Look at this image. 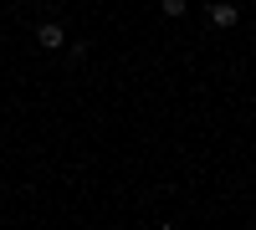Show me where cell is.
<instances>
[{"instance_id": "1", "label": "cell", "mask_w": 256, "mask_h": 230, "mask_svg": "<svg viewBox=\"0 0 256 230\" xmlns=\"http://www.w3.org/2000/svg\"><path fill=\"white\" fill-rule=\"evenodd\" d=\"M236 20H241V10H236V5H210V26L230 31V26H236Z\"/></svg>"}, {"instance_id": "2", "label": "cell", "mask_w": 256, "mask_h": 230, "mask_svg": "<svg viewBox=\"0 0 256 230\" xmlns=\"http://www.w3.org/2000/svg\"><path fill=\"white\" fill-rule=\"evenodd\" d=\"M36 41H41V46H46V51H56L62 41H67V31H62L56 20H52V26H41V31H36Z\"/></svg>"}, {"instance_id": "3", "label": "cell", "mask_w": 256, "mask_h": 230, "mask_svg": "<svg viewBox=\"0 0 256 230\" xmlns=\"http://www.w3.org/2000/svg\"><path fill=\"white\" fill-rule=\"evenodd\" d=\"M164 15H169V20H180V15H184V0H164Z\"/></svg>"}]
</instances>
